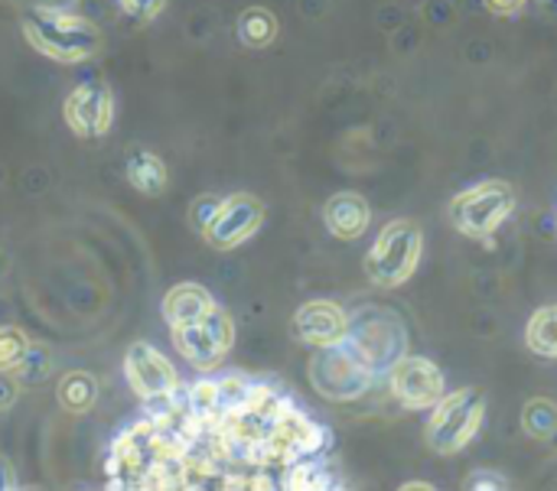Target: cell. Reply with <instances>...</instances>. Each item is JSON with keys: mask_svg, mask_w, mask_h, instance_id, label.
<instances>
[{"mask_svg": "<svg viewBox=\"0 0 557 491\" xmlns=\"http://www.w3.org/2000/svg\"><path fill=\"white\" fill-rule=\"evenodd\" d=\"M219 205H222V199H219V196H199V199L189 205V225H193L199 235H206V228L212 225V218H215Z\"/></svg>", "mask_w": 557, "mask_h": 491, "instance_id": "cell-24", "label": "cell"}, {"mask_svg": "<svg viewBox=\"0 0 557 491\" xmlns=\"http://www.w3.org/2000/svg\"><path fill=\"white\" fill-rule=\"evenodd\" d=\"M29 336L23 332V329H16V326H0V372H13L20 362H23V355L29 352Z\"/></svg>", "mask_w": 557, "mask_h": 491, "instance_id": "cell-22", "label": "cell"}, {"mask_svg": "<svg viewBox=\"0 0 557 491\" xmlns=\"http://www.w3.org/2000/svg\"><path fill=\"white\" fill-rule=\"evenodd\" d=\"M170 332H173L176 352L196 372H215L235 345V323L222 306H212L202 319L170 329Z\"/></svg>", "mask_w": 557, "mask_h": 491, "instance_id": "cell-8", "label": "cell"}, {"mask_svg": "<svg viewBox=\"0 0 557 491\" xmlns=\"http://www.w3.org/2000/svg\"><path fill=\"white\" fill-rule=\"evenodd\" d=\"M261 225H264V202L251 192H235V196L222 199V205L202 238L215 251H235L238 244L255 238Z\"/></svg>", "mask_w": 557, "mask_h": 491, "instance_id": "cell-11", "label": "cell"}, {"mask_svg": "<svg viewBox=\"0 0 557 491\" xmlns=\"http://www.w3.org/2000/svg\"><path fill=\"white\" fill-rule=\"evenodd\" d=\"M16 401V385L7 378V372H0V411H7Z\"/></svg>", "mask_w": 557, "mask_h": 491, "instance_id": "cell-29", "label": "cell"}, {"mask_svg": "<svg viewBox=\"0 0 557 491\" xmlns=\"http://www.w3.org/2000/svg\"><path fill=\"white\" fill-rule=\"evenodd\" d=\"M516 212V192L503 179H483L450 199V222L463 238L490 241Z\"/></svg>", "mask_w": 557, "mask_h": 491, "instance_id": "cell-5", "label": "cell"}, {"mask_svg": "<svg viewBox=\"0 0 557 491\" xmlns=\"http://www.w3.org/2000/svg\"><path fill=\"white\" fill-rule=\"evenodd\" d=\"M277 16L268 7H248L238 13V39L248 49H268L277 39Z\"/></svg>", "mask_w": 557, "mask_h": 491, "instance_id": "cell-19", "label": "cell"}, {"mask_svg": "<svg viewBox=\"0 0 557 491\" xmlns=\"http://www.w3.org/2000/svg\"><path fill=\"white\" fill-rule=\"evenodd\" d=\"M525 345L539 358H557V303L535 310L525 326Z\"/></svg>", "mask_w": 557, "mask_h": 491, "instance_id": "cell-20", "label": "cell"}, {"mask_svg": "<svg viewBox=\"0 0 557 491\" xmlns=\"http://www.w3.org/2000/svg\"><path fill=\"white\" fill-rule=\"evenodd\" d=\"M424 254V231L418 222L411 218H395L382 228V235L375 238V244L366 254V277L382 287V290H395L401 284H408L421 264Z\"/></svg>", "mask_w": 557, "mask_h": 491, "instance_id": "cell-4", "label": "cell"}, {"mask_svg": "<svg viewBox=\"0 0 557 491\" xmlns=\"http://www.w3.org/2000/svg\"><path fill=\"white\" fill-rule=\"evenodd\" d=\"M127 182L140 196H160L166 189V182H170L166 163L147 147H131L127 150Z\"/></svg>", "mask_w": 557, "mask_h": 491, "instance_id": "cell-16", "label": "cell"}, {"mask_svg": "<svg viewBox=\"0 0 557 491\" xmlns=\"http://www.w3.org/2000/svg\"><path fill=\"white\" fill-rule=\"evenodd\" d=\"M349 332V313L333 300H310L294 313V336L310 349L339 345Z\"/></svg>", "mask_w": 557, "mask_h": 491, "instance_id": "cell-13", "label": "cell"}, {"mask_svg": "<svg viewBox=\"0 0 557 491\" xmlns=\"http://www.w3.org/2000/svg\"><path fill=\"white\" fill-rule=\"evenodd\" d=\"M529 0H483V7L496 16H516Z\"/></svg>", "mask_w": 557, "mask_h": 491, "instance_id": "cell-27", "label": "cell"}, {"mask_svg": "<svg viewBox=\"0 0 557 491\" xmlns=\"http://www.w3.org/2000/svg\"><path fill=\"white\" fill-rule=\"evenodd\" d=\"M512 482L503 476V473H496V469H480V473H473L470 479H467V489L470 491H503L509 489Z\"/></svg>", "mask_w": 557, "mask_h": 491, "instance_id": "cell-26", "label": "cell"}, {"mask_svg": "<svg viewBox=\"0 0 557 491\" xmlns=\"http://www.w3.org/2000/svg\"><path fill=\"white\" fill-rule=\"evenodd\" d=\"M483 420H486L483 391L480 388H457L431 407L424 440L437 456H457L483 430Z\"/></svg>", "mask_w": 557, "mask_h": 491, "instance_id": "cell-3", "label": "cell"}, {"mask_svg": "<svg viewBox=\"0 0 557 491\" xmlns=\"http://www.w3.org/2000/svg\"><path fill=\"white\" fill-rule=\"evenodd\" d=\"M49 368H52V358L42 345H29V352L23 355V362L10 372L13 378L26 381V385H39L42 378H49Z\"/></svg>", "mask_w": 557, "mask_h": 491, "instance_id": "cell-23", "label": "cell"}, {"mask_svg": "<svg viewBox=\"0 0 557 491\" xmlns=\"http://www.w3.org/2000/svg\"><path fill=\"white\" fill-rule=\"evenodd\" d=\"M124 378L144 404H157L180 394V375L163 352L150 342H134L124 355Z\"/></svg>", "mask_w": 557, "mask_h": 491, "instance_id": "cell-9", "label": "cell"}, {"mask_svg": "<svg viewBox=\"0 0 557 491\" xmlns=\"http://www.w3.org/2000/svg\"><path fill=\"white\" fill-rule=\"evenodd\" d=\"M212 306H215V300H212V293L202 284H176L163 297L160 313H163L170 329H180V326H189V323L202 319Z\"/></svg>", "mask_w": 557, "mask_h": 491, "instance_id": "cell-15", "label": "cell"}, {"mask_svg": "<svg viewBox=\"0 0 557 491\" xmlns=\"http://www.w3.org/2000/svg\"><path fill=\"white\" fill-rule=\"evenodd\" d=\"M20 486L16 482V473H13V463L7 456H0V491H13Z\"/></svg>", "mask_w": 557, "mask_h": 491, "instance_id": "cell-28", "label": "cell"}, {"mask_svg": "<svg viewBox=\"0 0 557 491\" xmlns=\"http://www.w3.org/2000/svg\"><path fill=\"white\" fill-rule=\"evenodd\" d=\"M55 401L65 414L82 417L98 404V381L88 372H69L55 385Z\"/></svg>", "mask_w": 557, "mask_h": 491, "instance_id": "cell-18", "label": "cell"}, {"mask_svg": "<svg viewBox=\"0 0 557 491\" xmlns=\"http://www.w3.org/2000/svg\"><path fill=\"white\" fill-rule=\"evenodd\" d=\"M388 385L405 411H431L447 394L444 372L424 355H405L392 365Z\"/></svg>", "mask_w": 557, "mask_h": 491, "instance_id": "cell-10", "label": "cell"}, {"mask_svg": "<svg viewBox=\"0 0 557 491\" xmlns=\"http://www.w3.org/2000/svg\"><path fill=\"white\" fill-rule=\"evenodd\" d=\"M330 443V430L313 424L304 411L294 404L268 427L264 443H261V469H287L297 459L323 453Z\"/></svg>", "mask_w": 557, "mask_h": 491, "instance_id": "cell-7", "label": "cell"}, {"mask_svg": "<svg viewBox=\"0 0 557 491\" xmlns=\"http://www.w3.org/2000/svg\"><path fill=\"white\" fill-rule=\"evenodd\" d=\"M405 489H431L428 482H405Z\"/></svg>", "mask_w": 557, "mask_h": 491, "instance_id": "cell-30", "label": "cell"}, {"mask_svg": "<svg viewBox=\"0 0 557 491\" xmlns=\"http://www.w3.org/2000/svg\"><path fill=\"white\" fill-rule=\"evenodd\" d=\"M62 117L75 137H85V140L104 137L114 121V95L108 81L88 78L78 88H72L62 104Z\"/></svg>", "mask_w": 557, "mask_h": 491, "instance_id": "cell-12", "label": "cell"}, {"mask_svg": "<svg viewBox=\"0 0 557 491\" xmlns=\"http://www.w3.org/2000/svg\"><path fill=\"white\" fill-rule=\"evenodd\" d=\"M375 381H379V375L346 342L317 349V355L310 358V385L317 388L320 398H326L333 404L359 401L362 394L372 391Z\"/></svg>", "mask_w": 557, "mask_h": 491, "instance_id": "cell-6", "label": "cell"}, {"mask_svg": "<svg viewBox=\"0 0 557 491\" xmlns=\"http://www.w3.org/2000/svg\"><path fill=\"white\" fill-rule=\"evenodd\" d=\"M522 430L532 440H552L557 433V404L548 398H535L522 411Z\"/></svg>", "mask_w": 557, "mask_h": 491, "instance_id": "cell-21", "label": "cell"}, {"mask_svg": "<svg viewBox=\"0 0 557 491\" xmlns=\"http://www.w3.org/2000/svg\"><path fill=\"white\" fill-rule=\"evenodd\" d=\"M323 222L326 231L339 241H356L366 235L369 222H372V209L359 192H336L326 205H323Z\"/></svg>", "mask_w": 557, "mask_h": 491, "instance_id": "cell-14", "label": "cell"}, {"mask_svg": "<svg viewBox=\"0 0 557 491\" xmlns=\"http://www.w3.org/2000/svg\"><path fill=\"white\" fill-rule=\"evenodd\" d=\"M117 3H121V10H124L127 16H134V20H140V23L160 16L163 7H166V0H117Z\"/></svg>", "mask_w": 557, "mask_h": 491, "instance_id": "cell-25", "label": "cell"}, {"mask_svg": "<svg viewBox=\"0 0 557 491\" xmlns=\"http://www.w3.org/2000/svg\"><path fill=\"white\" fill-rule=\"evenodd\" d=\"M343 342L382 378L398 358L408 355V326L395 310L366 306L349 316V332Z\"/></svg>", "mask_w": 557, "mask_h": 491, "instance_id": "cell-2", "label": "cell"}, {"mask_svg": "<svg viewBox=\"0 0 557 491\" xmlns=\"http://www.w3.org/2000/svg\"><path fill=\"white\" fill-rule=\"evenodd\" d=\"M339 479L333 473V466L326 459L317 456H307V459H297L284 469V479H281V489L290 491H323V489H336Z\"/></svg>", "mask_w": 557, "mask_h": 491, "instance_id": "cell-17", "label": "cell"}, {"mask_svg": "<svg viewBox=\"0 0 557 491\" xmlns=\"http://www.w3.org/2000/svg\"><path fill=\"white\" fill-rule=\"evenodd\" d=\"M23 39L46 59L62 62V65H78L88 62L91 55L101 52L104 36L101 29L78 13H65L55 7H33L26 10V16L20 20Z\"/></svg>", "mask_w": 557, "mask_h": 491, "instance_id": "cell-1", "label": "cell"}]
</instances>
